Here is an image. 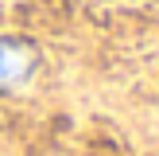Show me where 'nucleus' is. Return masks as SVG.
Listing matches in <instances>:
<instances>
[{"label":"nucleus","mask_w":159,"mask_h":156,"mask_svg":"<svg viewBox=\"0 0 159 156\" xmlns=\"http://www.w3.org/2000/svg\"><path fill=\"white\" fill-rule=\"evenodd\" d=\"M27 70H31L27 47L12 43V39H0V86H16L20 78H27Z\"/></svg>","instance_id":"f257e3e1"}]
</instances>
